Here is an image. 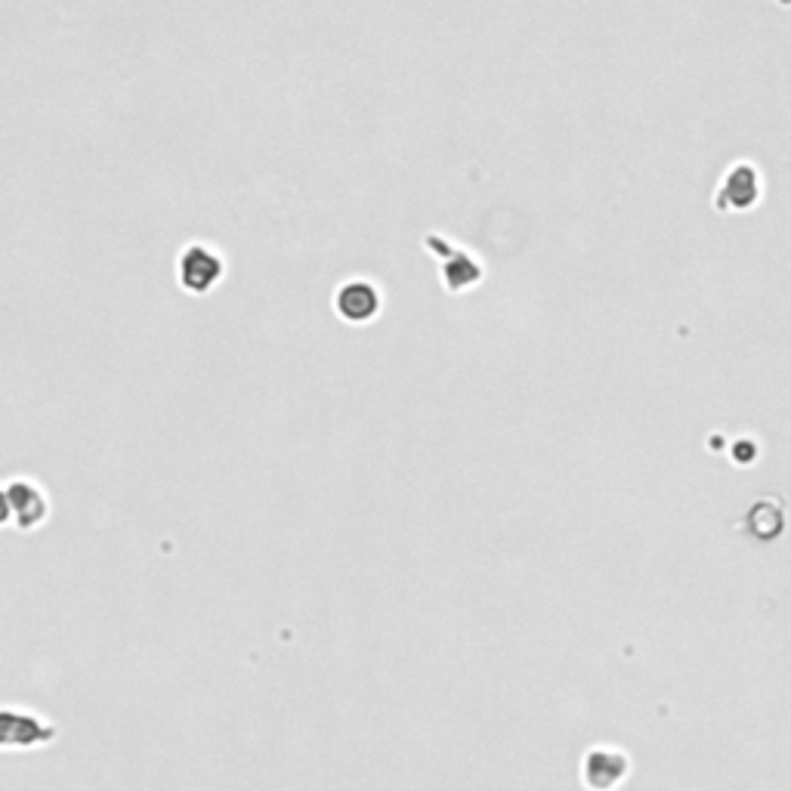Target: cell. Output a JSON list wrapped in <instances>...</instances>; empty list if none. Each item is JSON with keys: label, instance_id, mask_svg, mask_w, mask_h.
Segmentation results:
<instances>
[{"label": "cell", "instance_id": "277c9868", "mask_svg": "<svg viewBox=\"0 0 791 791\" xmlns=\"http://www.w3.org/2000/svg\"><path fill=\"white\" fill-rule=\"evenodd\" d=\"M381 288L377 282H371L368 275H353V279L340 282L337 291H334V309L343 322L350 325H365L371 322L377 313H381Z\"/></svg>", "mask_w": 791, "mask_h": 791}, {"label": "cell", "instance_id": "6da1fadb", "mask_svg": "<svg viewBox=\"0 0 791 791\" xmlns=\"http://www.w3.org/2000/svg\"><path fill=\"white\" fill-rule=\"evenodd\" d=\"M424 245L439 257V279H442V288L452 291V294H464L470 288H476L483 282V263L479 257L470 251V248H461L455 245L452 238H445L439 232H427L424 235Z\"/></svg>", "mask_w": 791, "mask_h": 791}, {"label": "cell", "instance_id": "5b68a950", "mask_svg": "<svg viewBox=\"0 0 791 791\" xmlns=\"http://www.w3.org/2000/svg\"><path fill=\"white\" fill-rule=\"evenodd\" d=\"M758 195H761L758 170L751 164H736L717 189V204L720 208H751Z\"/></svg>", "mask_w": 791, "mask_h": 791}, {"label": "cell", "instance_id": "7a4b0ae2", "mask_svg": "<svg viewBox=\"0 0 791 791\" xmlns=\"http://www.w3.org/2000/svg\"><path fill=\"white\" fill-rule=\"evenodd\" d=\"M0 510H4V523H13L19 529H38L50 517V498L34 479L13 476L7 479L4 495H0Z\"/></svg>", "mask_w": 791, "mask_h": 791}, {"label": "cell", "instance_id": "3957f363", "mask_svg": "<svg viewBox=\"0 0 791 791\" xmlns=\"http://www.w3.org/2000/svg\"><path fill=\"white\" fill-rule=\"evenodd\" d=\"M226 275V257L217 245L189 242L177 257V279L189 294H208Z\"/></svg>", "mask_w": 791, "mask_h": 791}]
</instances>
